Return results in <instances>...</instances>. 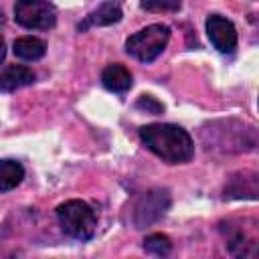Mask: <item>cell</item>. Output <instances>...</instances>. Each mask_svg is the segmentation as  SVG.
Returning <instances> with one entry per match:
<instances>
[{
    "mask_svg": "<svg viewBox=\"0 0 259 259\" xmlns=\"http://www.w3.org/2000/svg\"><path fill=\"white\" fill-rule=\"evenodd\" d=\"M140 140L166 164H186L194 158V142L190 134L176 123L142 125Z\"/></svg>",
    "mask_w": 259,
    "mask_h": 259,
    "instance_id": "6da1fadb",
    "label": "cell"
},
{
    "mask_svg": "<svg viewBox=\"0 0 259 259\" xmlns=\"http://www.w3.org/2000/svg\"><path fill=\"white\" fill-rule=\"evenodd\" d=\"M57 219L63 233L77 241H89L97 231V217L83 200H67L59 204Z\"/></svg>",
    "mask_w": 259,
    "mask_h": 259,
    "instance_id": "7a4b0ae2",
    "label": "cell"
},
{
    "mask_svg": "<svg viewBox=\"0 0 259 259\" xmlns=\"http://www.w3.org/2000/svg\"><path fill=\"white\" fill-rule=\"evenodd\" d=\"M170 40V28L166 24H150L138 32H134L125 40V51L140 63L156 61Z\"/></svg>",
    "mask_w": 259,
    "mask_h": 259,
    "instance_id": "3957f363",
    "label": "cell"
},
{
    "mask_svg": "<svg viewBox=\"0 0 259 259\" xmlns=\"http://www.w3.org/2000/svg\"><path fill=\"white\" fill-rule=\"evenodd\" d=\"M170 208V192L166 188H150L140 194L130 212V223L134 229H146L158 223Z\"/></svg>",
    "mask_w": 259,
    "mask_h": 259,
    "instance_id": "277c9868",
    "label": "cell"
},
{
    "mask_svg": "<svg viewBox=\"0 0 259 259\" xmlns=\"http://www.w3.org/2000/svg\"><path fill=\"white\" fill-rule=\"evenodd\" d=\"M14 20L30 30H49L57 22V10L49 0H16Z\"/></svg>",
    "mask_w": 259,
    "mask_h": 259,
    "instance_id": "5b68a950",
    "label": "cell"
},
{
    "mask_svg": "<svg viewBox=\"0 0 259 259\" xmlns=\"http://www.w3.org/2000/svg\"><path fill=\"white\" fill-rule=\"evenodd\" d=\"M255 223L251 229H247L243 223H227V229L221 227V231L225 233V241H227V249L233 257H255L257 255V237H255Z\"/></svg>",
    "mask_w": 259,
    "mask_h": 259,
    "instance_id": "8992f818",
    "label": "cell"
},
{
    "mask_svg": "<svg viewBox=\"0 0 259 259\" xmlns=\"http://www.w3.org/2000/svg\"><path fill=\"white\" fill-rule=\"evenodd\" d=\"M206 34L219 53L227 55L237 49V28L229 18L221 14H210L206 18Z\"/></svg>",
    "mask_w": 259,
    "mask_h": 259,
    "instance_id": "52a82bcc",
    "label": "cell"
},
{
    "mask_svg": "<svg viewBox=\"0 0 259 259\" xmlns=\"http://www.w3.org/2000/svg\"><path fill=\"white\" fill-rule=\"evenodd\" d=\"M119 20H121V4H119V0H105L99 8H95L93 12H89L83 22L77 24V30L79 32H85L87 28H93V26H109V24H115Z\"/></svg>",
    "mask_w": 259,
    "mask_h": 259,
    "instance_id": "ba28073f",
    "label": "cell"
},
{
    "mask_svg": "<svg viewBox=\"0 0 259 259\" xmlns=\"http://www.w3.org/2000/svg\"><path fill=\"white\" fill-rule=\"evenodd\" d=\"M257 174L255 172H239L233 174L225 186V196L227 198H257Z\"/></svg>",
    "mask_w": 259,
    "mask_h": 259,
    "instance_id": "9c48e42d",
    "label": "cell"
},
{
    "mask_svg": "<svg viewBox=\"0 0 259 259\" xmlns=\"http://www.w3.org/2000/svg\"><path fill=\"white\" fill-rule=\"evenodd\" d=\"M32 83H34V73L24 65H10L0 73V91H16Z\"/></svg>",
    "mask_w": 259,
    "mask_h": 259,
    "instance_id": "30bf717a",
    "label": "cell"
},
{
    "mask_svg": "<svg viewBox=\"0 0 259 259\" xmlns=\"http://www.w3.org/2000/svg\"><path fill=\"white\" fill-rule=\"evenodd\" d=\"M101 83L105 89L113 91V93H125L132 87V73L119 65V63H111L103 69L101 73Z\"/></svg>",
    "mask_w": 259,
    "mask_h": 259,
    "instance_id": "8fae6325",
    "label": "cell"
},
{
    "mask_svg": "<svg viewBox=\"0 0 259 259\" xmlns=\"http://www.w3.org/2000/svg\"><path fill=\"white\" fill-rule=\"evenodd\" d=\"M12 51L18 59H24V61H38L40 57H45L47 53V45L45 40L36 38V36H20L14 40L12 45Z\"/></svg>",
    "mask_w": 259,
    "mask_h": 259,
    "instance_id": "7c38bea8",
    "label": "cell"
},
{
    "mask_svg": "<svg viewBox=\"0 0 259 259\" xmlns=\"http://www.w3.org/2000/svg\"><path fill=\"white\" fill-rule=\"evenodd\" d=\"M24 178V166L18 160H0V192L16 188Z\"/></svg>",
    "mask_w": 259,
    "mask_h": 259,
    "instance_id": "4fadbf2b",
    "label": "cell"
},
{
    "mask_svg": "<svg viewBox=\"0 0 259 259\" xmlns=\"http://www.w3.org/2000/svg\"><path fill=\"white\" fill-rule=\"evenodd\" d=\"M144 249L152 255H158V257H166L170 251H172V241L162 235V233H154V235H148L144 239Z\"/></svg>",
    "mask_w": 259,
    "mask_h": 259,
    "instance_id": "5bb4252c",
    "label": "cell"
},
{
    "mask_svg": "<svg viewBox=\"0 0 259 259\" xmlns=\"http://www.w3.org/2000/svg\"><path fill=\"white\" fill-rule=\"evenodd\" d=\"M140 6L146 12H176L182 6V0H140Z\"/></svg>",
    "mask_w": 259,
    "mask_h": 259,
    "instance_id": "9a60e30c",
    "label": "cell"
},
{
    "mask_svg": "<svg viewBox=\"0 0 259 259\" xmlns=\"http://www.w3.org/2000/svg\"><path fill=\"white\" fill-rule=\"evenodd\" d=\"M136 109L146 111V113H152V115L164 113V105L156 97H152V95H140L138 101H136Z\"/></svg>",
    "mask_w": 259,
    "mask_h": 259,
    "instance_id": "2e32d148",
    "label": "cell"
},
{
    "mask_svg": "<svg viewBox=\"0 0 259 259\" xmlns=\"http://www.w3.org/2000/svg\"><path fill=\"white\" fill-rule=\"evenodd\" d=\"M4 57H6V42H4V38H2V34H0V65H2Z\"/></svg>",
    "mask_w": 259,
    "mask_h": 259,
    "instance_id": "e0dca14e",
    "label": "cell"
}]
</instances>
